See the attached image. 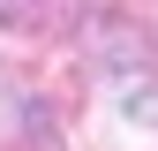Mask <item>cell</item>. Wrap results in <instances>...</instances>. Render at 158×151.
I'll return each mask as SVG.
<instances>
[{"instance_id": "cell-3", "label": "cell", "mask_w": 158, "mask_h": 151, "mask_svg": "<svg viewBox=\"0 0 158 151\" xmlns=\"http://www.w3.org/2000/svg\"><path fill=\"white\" fill-rule=\"evenodd\" d=\"M30 121V83L0 61V144H15V128Z\"/></svg>"}, {"instance_id": "cell-1", "label": "cell", "mask_w": 158, "mask_h": 151, "mask_svg": "<svg viewBox=\"0 0 158 151\" xmlns=\"http://www.w3.org/2000/svg\"><path fill=\"white\" fill-rule=\"evenodd\" d=\"M98 76H106V98L121 128L158 136V53L135 23H106L98 30Z\"/></svg>"}, {"instance_id": "cell-2", "label": "cell", "mask_w": 158, "mask_h": 151, "mask_svg": "<svg viewBox=\"0 0 158 151\" xmlns=\"http://www.w3.org/2000/svg\"><path fill=\"white\" fill-rule=\"evenodd\" d=\"M75 15H83V0H0V23H8V30H30V38L68 30Z\"/></svg>"}]
</instances>
